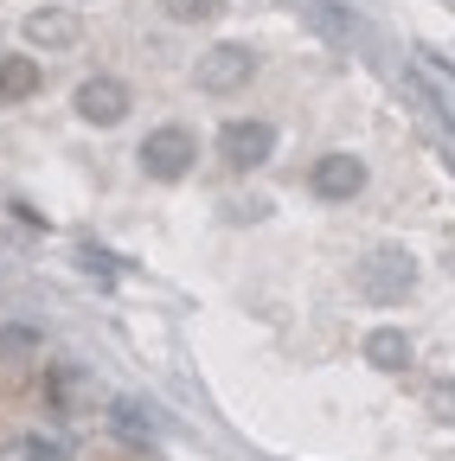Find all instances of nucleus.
<instances>
[{
  "mask_svg": "<svg viewBox=\"0 0 455 461\" xmlns=\"http://www.w3.org/2000/svg\"><path fill=\"white\" fill-rule=\"evenodd\" d=\"M250 77H257V51L250 45H212V51H199V65H193V84L205 96H232Z\"/></svg>",
  "mask_w": 455,
  "mask_h": 461,
  "instance_id": "1",
  "label": "nucleus"
},
{
  "mask_svg": "<svg viewBox=\"0 0 455 461\" xmlns=\"http://www.w3.org/2000/svg\"><path fill=\"white\" fill-rule=\"evenodd\" d=\"M359 288H366L372 302H405L411 288H417V257H411V250H397V244L372 250V257L359 263Z\"/></svg>",
  "mask_w": 455,
  "mask_h": 461,
  "instance_id": "2",
  "label": "nucleus"
},
{
  "mask_svg": "<svg viewBox=\"0 0 455 461\" xmlns=\"http://www.w3.org/2000/svg\"><path fill=\"white\" fill-rule=\"evenodd\" d=\"M193 160H199V141L187 135V129H154L148 141H141V173L148 180H187L193 173Z\"/></svg>",
  "mask_w": 455,
  "mask_h": 461,
  "instance_id": "3",
  "label": "nucleus"
},
{
  "mask_svg": "<svg viewBox=\"0 0 455 461\" xmlns=\"http://www.w3.org/2000/svg\"><path fill=\"white\" fill-rule=\"evenodd\" d=\"M269 154H276V129L263 122V115H238V122H224V129H218V160H232L238 173L263 167Z\"/></svg>",
  "mask_w": 455,
  "mask_h": 461,
  "instance_id": "4",
  "label": "nucleus"
},
{
  "mask_svg": "<svg viewBox=\"0 0 455 461\" xmlns=\"http://www.w3.org/2000/svg\"><path fill=\"white\" fill-rule=\"evenodd\" d=\"M71 109L84 115L90 129H116L123 115H129V84L123 77H90V84H77Z\"/></svg>",
  "mask_w": 455,
  "mask_h": 461,
  "instance_id": "5",
  "label": "nucleus"
},
{
  "mask_svg": "<svg viewBox=\"0 0 455 461\" xmlns=\"http://www.w3.org/2000/svg\"><path fill=\"white\" fill-rule=\"evenodd\" d=\"M308 186H314V199H353L359 186H366V160L359 154H327V160H314V173H308Z\"/></svg>",
  "mask_w": 455,
  "mask_h": 461,
  "instance_id": "6",
  "label": "nucleus"
},
{
  "mask_svg": "<svg viewBox=\"0 0 455 461\" xmlns=\"http://www.w3.org/2000/svg\"><path fill=\"white\" fill-rule=\"evenodd\" d=\"M26 39L32 45H77L84 39V26H77V14L71 7H39V14H26Z\"/></svg>",
  "mask_w": 455,
  "mask_h": 461,
  "instance_id": "7",
  "label": "nucleus"
},
{
  "mask_svg": "<svg viewBox=\"0 0 455 461\" xmlns=\"http://www.w3.org/2000/svg\"><path fill=\"white\" fill-rule=\"evenodd\" d=\"M366 366L405 372V366H411V333H397V327H372V333H366Z\"/></svg>",
  "mask_w": 455,
  "mask_h": 461,
  "instance_id": "8",
  "label": "nucleus"
},
{
  "mask_svg": "<svg viewBox=\"0 0 455 461\" xmlns=\"http://www.w3.org/2000/svg\"><path fill=\"white\" fill-rule=\"evenodd\" d=\"M39 96V65L32 58H0V103H26Z\"/></svg>",
  "mask_w": 455,
  "mask_h": 461,
  "instance_id": "9",
  "label": "nucleus"
},
{
  "mask_svg": "<svg viewBox=\"0 0 455 461\" xmlns=\"http://www.w3.org/2000/svg\"><path fill=\"white\" fill-rule=\"evenodd\" d=\"M109 429H116L123 442H135V448H148L154 442V423H148V411H141V403H109Z\"/></svg>",
  "mask_w": 455,
  "mask_h": 461,
  "instance_id": "10",
  "label": "nucleus"
},
{
  "mask_svg": "<svg viewBox=\"0 0 455 461\" xmlns=\"http://www.w3.org/2000/svg\"><path fill=\"white\" fill-rule=\"evenodd\" d=\"M160 14L180 20V26H199V20H218L224 14V0H160Z\"/></svg>",
  "mask_w": 455,
  "mask_h": 461,
  "instance_id": "11",
  "label": "nucleus"
},
{
  "mask_svg": "<svg viewBox=\"0 0 455 461\" xmlns=\"http://www.w3.org/2000/svg\"><path fill=\"white\" fill-rule=\"evenodd\" d=\"M20 455H26V461H71V442H65V436H26Z\"/></svg>",
  "mask_w": 455,
  "mask_h": 461,
  "instance_id": "12",
  "label": "nucleus"
},
{
  "mask_svg": "<svg viewBox=\"0 0 455 461\" xmlns=\"http://www.w3.org/2000/svg\"><path fill=\"white\" fill-rule=\"evenodd\" d=\"M32 346H39V339H32V327H7V333H0V359H26Z\"/></svg>",
  "mask_w": 455,
  "mask_h": 461,
  "instance_id": "13",
  "label": "nucleus"
},
{
  "mask_svg": "<svg viewBox=\"0 0 455 461\" xmlns=\"http://www.w3.org/2000/svg\"><path fill=\"white\" fill-rule=\"evenodd\" d=\"M84 269H90V276H116V257H103V250H84Z\"/></svg>",
  "mask_w": 455,
  "mask_h": 461,
  "instance_id": "14",
  "label": "nucleus"
}]
</instances>
